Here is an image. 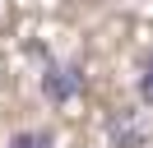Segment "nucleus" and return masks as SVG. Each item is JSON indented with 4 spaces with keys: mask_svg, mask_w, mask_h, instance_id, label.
I'll return each instance as SVG.
<instances>
[{
    "mask_svg": "<svg viewBox=\"0 0 153 148\" xmlns=\"http://www.w3.org/2000/svg\"><path fill=\"white\" fill-rule=\"evenodd\" d=\"M79 70H70V65H47V74H42V92H47L51 102H70L79 97Z\"/></svg>",
    "mask_w": 153,
    "mask_h": 148,
    "instance_id": "f257e3e1",
    "label": "nucleus"
},
{
    "mask_svg": "<svg viewBox=\"0 0 153 148\" xmlns=\"http://www.w3.org/2000/svg\"><path fill=\"white\" fill-rule=\"evenodd\" d=\"M10 148H56V139H51L47 130H23V134L10 139Z\"/></svg>",
    "mask_w": 153,
    "mask_h": 148,
    "instance_id": "f03ea898",
    "label": "nucleus"
},
{
    "mask_svg": "<svg viewBox=\"0 0 153 148\" xmlns=\"http://www.w3.org/2000/svg\"><path fill=\"white\" fill-rule=\"evenodd\" d=\"M139 97L153 107V46L144 51V60H139Z\"/></svg>",
    "mask_w": 153,
    "mask_h": 148,
    "instance_id": "7ed1b4c3",
    "label": "nucleus"
}]
</instances>
